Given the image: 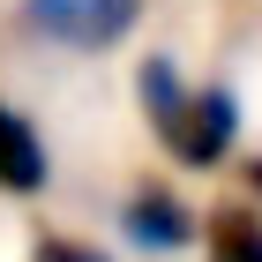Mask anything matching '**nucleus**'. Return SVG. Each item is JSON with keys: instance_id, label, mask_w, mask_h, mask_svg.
Wrapping results in <instances>:
<instances>
[{"instance_id": "f257e3e1", "label": "nucleus", "mask_w": 262, "mask_h": 262, "mask_svg": "<svg viewBox=\"0 0 262 262\" xmlns=\"http://www.w3.org/2000/svg\"><path fill=\"white\" fill-rule=\"evenodd\" d=\"M232 135H240V105H232V90L225 82H202L195 98L180 105V120L165 127V150L180 165H195V172H210V165L232 150Z\"/></svg>"}, {"instance_id": "f03ea898", "label": "nucleus", "mask_w": 262, "mask_h": 262, "mask_svg": "<svg viewBox=\"0 0 262 262\" xmlns=\"http://www.w3.org/2000/svg\"><path fill=\"white\" fill-rule=\"evenodd\" d=\"M142 0H30V30H45L53 45H75V53H105V45L127 38Z\"/></svg>"}, {"instance_id": "7ed1b4c3", "label": "nucleus", "mask_w": 262, "mask_h": 262, "mask_svg": "<svg viewBox=\"0 0 262 262\" xmlns=\"http://www.w3.org/2000/svg\"><path fill=\"white\" fill-rule=\"evenodd\" d=\"M120 232L135 240V255H180L187 232H195V217H187V202L172 195V187L158 180H135L120 202Z\"/></svg>"}, {"instance_id": "20e7f679", "label": "nucleus", "mask_w": 262, "mask_h": 262, "mask_svg": "<svg viewBox=\"0 0 262 262\" xmlns=\"http://www.w3.org/2000/svg\"><path fill=\"white\" fill-rule=\"evenodd\" d=\"M45 180H53L45 135L30 127V113L0 105V195H45Z\"/></svg>"}, {"instance_id": "39448f33", "label": "nucleus", "mask_w": 262, "mask_h": 262, "mask_svg": "<svg viewBox=\"0 0 262 262\" xmlns=\"http://www.w3.org/2000/svg\"><path fill=\"white\" fill-rule=\"evenodd\" d=\"M210 262H262V217L247 202H232V210L210 217Z\"/></svg>"}, {"instance_id": "423d86ee", "label": "nucleus", "mask_w": 262, "mask_h": 262, "mask_svg": "<svg viewBox=\"0 0 262 262\" xmlns=\"http://www.w3.org/2000/svg\"><path fill=\"white\" fill-rule=\"evenodd\" d=\"M135 82H142V105H150V127H158V135L180 120V105L195 98V82H180V68H172V60H142Z\"/></svg>"}, {"instance_id": "0eeeda50", "label": "nucleus", "mask_w": 262, "mask_h": 262, "mask_svg": "<svg viewBox=\"0 0 262 262\" xmlns=\"http://www.w3.org/2000/svg\"><path fill=\"white\" fill-rule=\"evenodd\" d=\"M30 262H113L105 247H90V240H68V232H53V240H38V255Z\"/></svg>"}, {"instance_id": "6e6552de", "label": "nucleus", "mask_w": 262, "mask_h": 262, "mask_svg": "<svg viewBox=\"0 0 262 262\" xmlns=\"http://www.w3.org/2000/svg\"><path fill=\"white\" fill-rule=\"evenodd\" d=\"M247 187H255V195H262V165H255V172H247Z\"/></svg>"}]
</instances>
